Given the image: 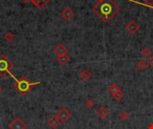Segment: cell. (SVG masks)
Returning a JSON list of instances; mask_svg holds the SVG:
<instances>
[{
    "instance_id": "cell-14",
    "label": "cell",
    "mask_w": 153,
    "mask_h": 129,
    "mask_svg": "<svg viewBox=\"0 0 153 129\" xmlns=\"http://www.w3.org/2000/svg\"><path fill=\"white\" fill-rule=\"evenodd\" d=\"M119 91H121V88H120V86L117 84H116V83H114V84H112L109 87H108V92H109V93L113 96V95H115L117 92H118Z\"/></svg>"
},
{
    "instance_id": "cell-20",
    "label": "cell",
    "mask_w": 153,
    "mask_h": 129,
    "mask_svg": "<svg viewBox=\"0 0 153 129\" xmlns=\"http://www.w3.org/2000/svg\"><path fill=\"white\" fill-rule=\"evenodd\" d=\"M94 105H95V102H94V101H93L92 99H89V100H87L86 102H85V107H86L88 110H91V109L94 107Z\"/></svg>"
},
{
    "instance_id": "cell-13",
    "label": "cell",
    "mask_w": 153,
    "mask_h": 129,
    "mask_svg": "<svg viewBox=\"0 0 153 129\" xmlns=\"http://www.w3.org/2000/svg\"><path fill=\"white\" fill-rule=\"evenodd\" d=\"M57 61H58V63L60 64V65H62V66H65V65H66L70 60H71V57L66 54V55H63V56H59V57H57Z\"/></svg>"
},
{
    "instance_id": "cell-19",
    "label": "cell",
    "mask_w": 153,
    "mask_h": 129,
    "mask_svg": "<svg viewBox=\"0 0 153 129\" xmlns=\"http://www.w3.org/2000/svg\"><path fill=\"white\" fill-rule=\"evenodd\" d=\"M124 96H125V93H124L123 91L121 90V91H119L118 92H117L115 95H113L112 97H113L116 101H121V100L123 99Z\"/></svg>"
},
{
    "instance_id": "cell-16",
    "label": "cell",
    "mask_w": 153,
    "mask_h": 129,
    "mask_svg": "<svg viewBox=\"0 0 153 129\" xmlns=\"http://www.w3.org/2000/svg\"><path fill=\"white\" fill-rule=\"evenodd\" d=\"M14 39H15V36H14V34L13 33H12V32H6L5 34H4V40L7 41V42H12V41H13L14 40Z\"/></svg>"
},
{
    "instance_id": "cell-11",
    "label": "cell",
    "mask_w": 153,
    "mask_h": 129,
    "mask_svg": "<svg viewBox=\"0 0 153 129\" xmlns=\"http://www.w3.org/2000/svg\"><path fill=\"white\" fill-rule=\"evenodd\" d=\"M108 114H109V112H108V109L106 108V107H104V106H102V107H100L98 110H97V115L100 117V119H106L108 117Z\"/></svg>"
},
{
    "instance_id": "cell-25",
    "label": "cell",
    "mask_w": 153,
    "mask_h": 129,
    "mask_svg": "<svg viewBox=\"0 0 153 129\" xmlns=\"http://www.w3.org/2000/svg\"><path fill=\"white\" fill-rule=\"evenodd\" d=\"M2 92H3V89H2V87L0 86V94L2 93Z\"/></svg>"
},
{
    "instance_id": "cell-6",
    "label": "cell",
    "mask_w": 153,
    "mask_h": 129,
    "mask_svg": "<svg viewBox=\"0 0 153 129\" xmlns=\"http://www.w3.org/2000/svg\"><path fill=\"white\" fill-rule=\"evenodd\" d=\"M61 15H62V17H63L65 21H71V20L74 19V10H73L71 7L66 6V7H65L64 10L62 11Z\"/></svg>"
},
{
    "instance_id": "cell-21",
    "label": "cell",
    "mask_w": 153,
    "mask_h": 129,
    "mask_svg": "<svg viewBox=\"0 0 153 129\" xmlns=\"http://www.w3.org/2000/svg\"><path fill=\"white\" fill-rule=\"evenodd\" d=\"M130 118V115L127 111H122L120 113V119L123 121H127Z\"/></svg>"
},
{
    "instance_id": "cell-4",
    "label": "cell",
    "mask_w": 153,
    "mask_h": 129,
    "mask_svg": "<svg viewBox=\"0 0 153 129\" xmlns=\"http://www.w3.org/2000/svg\"><path fill=\"white\" fill-rule=\"evenodd\" d=\"M8 128L9 129H27V124L25 123V121L20 118L17 117L15 118L9 125H8Z\"/></svg>"
},
{
    "instance_id": "cell-24",
    "label": "cell",
    "mask_w": 153,
    "mask_h": 129,
    "mask_svg": "<svg viewBox=\"0 0 153 129\" xmlns=\"http://www.w3.org/2000/svg\"><path fill=\"white\" fill-rule=\"evenodd\" d=\"M22 1H23L24 3H29V2H30V0H22Z\"/></svg>"
},
{
    "instance_id": "cell-18",
    "label": "cell",
    "mask_w": 153,
    "mask_h": 129,
    "mask_svg": "<svg viewBox=\"0 0 153 129\" xmlns=\"http://www.w3.org/2000/svg\"><path fill=\"white\" fill-rule=\"evenodd\" d=\"M129 1L135 2V1H134V0H129ZM143 1H144V4L139 3V2H135V3H137V4H142V5H147V6H149V7H151V8H153V0H143Z\"/></svg>"
},
{
    "instance_id": "cell-15",
    "label": "cell",
    "mask_w": 153,
    "mask_h": 129,
    "mask_svg": "<svg viewBox=\"0 0 153 129\" xmlns=\"http://www.w3.org/2000/svg\"><path fill=\"white\" fill-rule=\"evenodd\" d=\"M148 63H146L144 60H143V59H141V60H139L138 62H137V64H136V68L139 70V71H144L147 67H148Z\"/></svg>"
},
{
    "instance_id": "cell-23",
    "label": "cell",
    "mask_w": 153,
    "mask_h": 129,
    "mask_svg": "<svg viewBox=\"0 0 153 129\" xmlns=\"http://www.w3.org/2000/svg\"><path fill=\"white\" fill-rule=\"evenodd\" d=\"M148 129H153V124H152V125H151V126L149 127V128H148Z\"/></svg>"
},
{
    "instance_id": "cell-1",
    "label": "cell",
    "mask_w": 153,
    "mask_h": 129,
    "mask_svg": "<svg viewBox=\"0 0 153 129\" xmlns=\"http://www.w3.org/2000/svg\"><path fill=\"white\" fill-rule=\"evenodd\" d=\"M92 11L101 21L108 23L119 13L120 7L113 0H103L95 4Z\"/></svg>"
},
{
    "instance_id": "cell-9",
    "label": "cell",
    "mask_w": 153,
    "mask_h": 129,
    "mask_svg": "<svg viewBox=\"0 0 153 129\" xmlns=\"http://www.w3.org/2000/svg\"><path fill=\"white\" fill-rule=\"evenodd\" d=\"M60 120L58 119V118L56 117V115L52 116L48 120V126L52 129H56L59 125H60Z\"/></svg>"
},
{
    "instance_id": "cell-12",
    "label": "cell",
    "mask_w": 153,
    "mask_h": 129,
    "mask_svg": "<svg viewBox=\"0 0 153 129\" xmlns=\"http://www.w3.org/2000/svg\"><path fill=\"white\" fill-rule=\"evenodd\" d=\"M50 1H51V0H30V2H31L34 5H36L39 9L44 8V6H45L46 4H48Z\"/></svg>"
},
{
    "instance_id": "cell-26",
    "label": "cell",
    "mask_w": 153,
    "mask_h": 129,
    "mask_svg": "<svg viewBox=\"0 0 153 129\" xmlns=\"http://www.w3.org/2000/svg\"><path fill=\"white\" fill-rule=\"evenodd\" d=\"M102 1H103V0H97L98 3H100V2H102Z\"/></svg>"
},
{
    "instance_id": "cell-22",
    "label": "cell",
    "mask_w": 153,
    "mask_h": 129,
    "mask_svg": "<svg viewBox=\"0 0 153 129\" xmlns=\"http://www.w3.org/2000/svg\"><path fill=\"white\" fill-rule=\"evenodd\" d=\"M148 65L151 66V67H153V56L152 57H150L149 58H148Z\"/></svg>"
},
{
    "instance_id": "cell-3",
    "label": "cell",
    "mask_w": 153,
    "mask_h": 129,
    "mask_svg": "<svg viewBox=\"0 0 153 129\" xmlns=\"http://www.w3.org/2000/svg\"><path fill=\"white\" fill-rule=\"evenodd\" d=\"M13 68V64L12 61L4 55H0V77L4 78L6 75L11 73V70Z\"/></svg>"
},
{
    "instance_id": "cell-17",
    "label": "cell",
    "mask_w": 153,
    "mask_h": 129,
    "mask_svg": "<svg viewBox=\"0 0 153 129\" xmlns=\"http://www.w3.org/2000/svg\"><path fill=\"white\" fill-rule=\"evenodd\" d=\"M151 53H152V50H151L150 48H148V47H144V48L142 49V55H143L144 57H150Z\"/></svg>"
},
{
    "instance_id": "cell-2",
    "label": "cell",
    "mask_w": 153,
    "mask_h": 129,
    "mask_svg": "<svg viewBox=\"0 0 153 129\" xmlns=\"http://www.w3.org/2000/svg\"><path fill=\"white\" fill-rule=\"evenodd\" d=\"M11 75V77L14 80L15 84H13V86L16 89V91L19 92V94H21L22 96H26L31 90L32 88L37 85L39 84V82H36V83H31L30 82V80L25 76L22 75L21 78H16L15 76H13V75L12 73L9 74Z\"/></svg>"
},
{
    "instance_id": "cell-10",
    "label": "cell",
    "mask_w": 153,
    "mask_h": 129,
    "mask_svg": "<svg viewBox=\"0 0 153 129\" xmlns=\"http://www.w3.org/2000/svg\"><path fill=\"white\" fill-rule=\"evenodd\" d=\"M91 77H92V73H91L90 70L86 69V68L82 69V72L80 73V78H81L82 81H84V82L90 81Z\"/></svg>"
},
{
    "instance_id": "cell-8",
    "label": "cell",
    "mask_w": 153,
    "mask_h": 129,
    "mask_svg": "<svg viewBox=\"0 0 153 129\" xmlns=\"http://www.w3.org/2000/svg\"><path fill=\"white\" fill-rule=\"evenodd\" d=\"M54 52H55V54H56L57 57H59V56L66 55L67 52H68V50H67V48H65V46L64 44H61V43H60V44H58V45H56V46L55 47Z\"/></svg>"
},
{
    "instance_id": "cell-7",
    "label": "cell",
    "mask_w": 153,
    "mask_h": 129,
    "mask_svg": "<svg viewBox=\"0 0 153 129\" xmlns=\"http://www.w3.org/2000/svg\"><path fill=\"white\" fill-rule=\"evenodd\" d=\"M126 31L130 33V34H135L139 29H140V25L135 22V21H130L126 26Z\"/></svg>"
},
{
    "instance_id": "cell-5",
    "label": "cell",
    "mask_w": 153,
    "mask_h": 129,
    "mask_svg": "<svg viewBox=\"0 0 153 129\" xmlns=\"http://www.w3.org/2000/svg\"><path fill=\"white\" fill-rule=\"evenodd\" d=\"M56 117L58 118V119L60 120L61 123H65L72 117V113L67 108H62L56 113Z\"/></svg>"
}]
</instances>
